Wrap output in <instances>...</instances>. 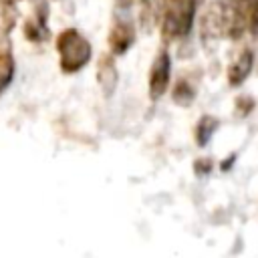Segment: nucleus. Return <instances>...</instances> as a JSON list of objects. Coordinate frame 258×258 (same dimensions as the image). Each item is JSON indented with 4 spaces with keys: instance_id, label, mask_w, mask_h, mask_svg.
I'll return each mask as SVG.
<instances>
[{
    "instance_id": "obj_10",
    "label": "nucleus",
    "mask_w": 258,
    "mask_h": 258,
    "mask_svg": "<svg viewBox=\"0 0 258 258\" xmlns=\"http://www.w3.org/2000/svg\"><path fill=\"white\" fill-rule=\"evenodd\" d=\"M250 20H252V26H254V28H258V0H254V4H252Z\"/></svg>"
},
{
    "instance_id": "obj_9",
    "label": "nucleus",
    "mask_w": 258,
    "mask_h": 258,
    "mask_svg": "<svg viewBox=\"0 0 258 258\" xmlns=\"http://www.w3.org/2000/svg\"><path fill=\"white\" fill-rule=\"evenodd\" d=\"M194 97H196V91L185 81H179L177 87L173 89V101L179 103V105H189L194 101Z\"/></svg>"
},
{
    "instance_id": "obj_1",
    "label": "nucleus",
    "mask_w": 258,
    "mask_h": 258,
    "mask_svg": "<svg viewBox=\"0 0 258 258\" xmlns=\"http://www.w3.org/2000/svg\"><path fill=\"white\" fill-rule=\"evenodd\" d=\"M56 50L62 73H77L91 58V42L75 28H67L56 36Z\"/></svg>"
},
{
    "instance_id": "obj_8",
    "label": "nucleus",
    "mask_w": 258,
    "mask_h": 258,
    "mask_svg": "<svg viewBox=\"0 0 258 258\" xmlns=\"http://www.w3.org/2000/svg\"><path fill=\"white\" fill-rule=\"evenodd\" d=\"M12 77H14V60H12V54H10V50H0V95L12 83Z\"/></svg>"
},
{
    "instance_id": "obj_7",
    "label": "nucleus",
    "mask_w": 258,
    "mask_h": 258,
    "mask_svg": "<svg viewBox=\"0 0 258 258\" xmlns=\"http://www.w3.org/2000/svg\"><path fill=\"white\" fill-rule=\"evenodd\" d=\"M218 125H220V121H218L216 117H212V115H204V117L198 121V125H196V143H198L200 147L208 145L210 139L214 137Z\"/></svg>"
},
{
    "instance_id": "obj_6",
    "label": "nucleus",
    "mask_w": 258,
    "mask_h": 258,
    "mask_svg": "<svg viewBox=\"0 0 258 258\" xmlns=\"http://www.w3.org/2000/svg\"><path fill=\"white\" fill-rule=\"evenodd\" d=\"M97 79L103 87V93L105 95H111L117 87V81H119V73H117V67H115V60L107 54L101 56L99 60V69H97Z\"/></svg>"
},
{
    "instance_id": "obj_2",
    "label": "nucleus",
    "mask_w": 258,
    "mask_h": 258,
    "mask_svg": "<svg viewBox=\"0 0 258 258\" xmlns=\"http://www.w3.org/2000/svg\"><path fill=\"white\" fill-rule=\"evenodd\" d=\"M196 12V0H171L163 18V36L177 38L185 36L191 28Z\"/></svg>"
},
{
    "instance_id": "obj_5",
    "label": "nucleus",
    "mask_w": 258,
    "mask_h": 258,
    "mask_svg": "<svg viewBox=\"0 0 258 258\" xmlns=\"http://www.w3.org/2000/svg\"><path fill=\"white\" fill-rule=\"evenodd\" d=\"M252 62H254V56H252L250 50H244V52H240L236 56V60L228 69V81H230L232 87H238V85H242L246 81V77L252 71Z\"/></svg>"
},
{
    "instance_id": "obj_3",
    "label": "nucleus",
    "mask_w": 258,
    "mask_h": 258,
    "mask_svg": "<svg viewBox=\"0 0 258 258\" xmlns=\"http://www.w3.org/2000/svg\"><path fill=\"white\" fill-rule=\"evenodd\" d=\"M169 75H171V58L167 50H159L157 56L151 62L149 69V97L153 101L161 99L169 87Z\"/></svg>"
},
{
    "instance_id": "obj_4",
    "label": "nucleus",
    "mask_w": 258,
    "mask_h": 258,
    "mask_svg": "<svg viewBox=\"0 0 258 258\" xmlns=\"http://www.w3.org/2000/svg\"><path fill=\"white\" fill-rule=\"evenodd\" d=\"M135 40V30L131 24L127 22H119L113 26L111 34H109V44H111V50L115 54H123Z\"/></svg>"
}]
</instances>
